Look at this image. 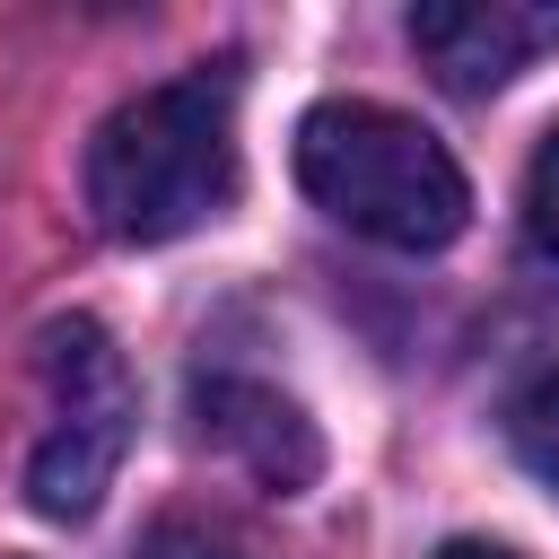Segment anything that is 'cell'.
<instances>
[{"label": "cell", "instance_id": "obj_1", "mask_svg": "<svg viewBox=\"0 0 559 559\" xmlns=\"http://www.w3.org/2000/svg\"><path fill=\"white\" fill-rule=\"evenodd\" d=\"M236 201V61L122 96L87 140V218L114 245L192 236Z\"/></svg>", "mask_w": 559, "mask_h": 559}, {"label": "cell", "instance_id": "obj_2", "mask_svg": "<svg viewBox=\"0 0 559 559\" xmlns=\"http://www.w3.org/2000/svg\"><path fill=\"white\" fill-rule=\"evenodd\" d=\"M297 183L332 227L393 245V253H437L472 218V183L454 148L428 122L367 105V96H323L297 122Z\"/></svg>", "mask_w": 559, "mask_h": 559}, {"label": "cell", "instance_id": "obj_3", "mask_svg": "<svg viewBox=\"0 0 559 559\" xmlns=\"http://www.w3.org/2000/svg\"><path fill=\"white\" fill-rule=\"evenodd\" d=\"M44 384H52V419H44L35 463H26V507L44 524H87L105 507L122 454H131L140 384H131V367L96 314L44 323Z\"/></svg>", "mask_w": 559, "mask_h": 559}, {"label": "cell", "instance_id": "obj_4", "mask_svg": "<svg viewBox=\"0 0 559 559\" xmlns=\"http://www.w3.org/2000/svg\"><path fill=\"white\" fill-rule=\"evenodd\" d=\"M559 44V0H419L411 52L454 96H489Z\"/></svg>", "mask_w": 559, "mask_h": 559}, {"label": "cell", "instance_id": "obj_5", "mask_svg": "<svg viewBox=\"0 0 559 559\" xmlns=\"http://www.w3.org/2000/svg\"><path fill=\"white\" fill-rule=\"evenodd\" d=\"M192 419H201V437L227 454V463H245L262 489H280V498H297L314 472H323V437H314V419L280 393V384H262V376H201L192 384Z\"/></svg>", "mask_w": 559, "mask_h": 559}, {"label": "cell", "instance_id": "obj_6", "mask_svg": "<svg viewBox=\"0 0 559 559\" xmlns=\"http://www.w3.org/2000/svg\"><path fill=\"white\" fill-rule=\"evenodd\" d=\"M507 445H515V463L559 498V367H542V376L515 384V402H507Z\"/></svg>", "mask_w": 559, "mask_h": 559}, {"label": "cell", "instance_id": "obj_7", "mask_svg": "<svg viewBox=\"0 0 559 559\" xmlns=\"http://www.w3.org/2000/svg\"><path fill=\"white\" fill-rule=\"evenodd\" d=\"M524 245H533V262H550L559 271V131L533 148V166H524Z\"/></svg>", "mask_w": 559, "mask_h": 559}, {"label": "cell", "instance_id": "obj_8", "mask_svg": "<svg viewBox=\"0 0 559 559\" xmlns=\"http://www.w3.org/2000/svg\"><path fill=\"white\" fill-rule=\"evenodd\" d=\"M437 559H515V550H507V542H480V533H463V542H445Z\"/></svg>", "mask_w": 559, "mask_h": 559}]
</instances>
